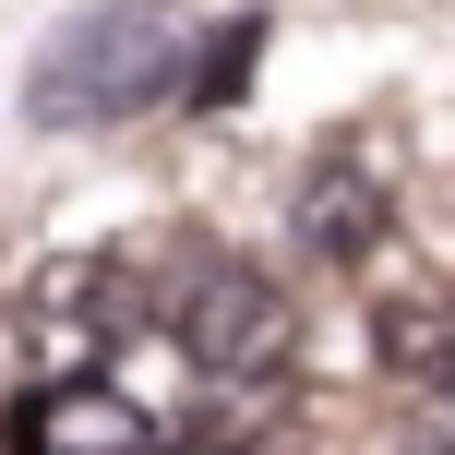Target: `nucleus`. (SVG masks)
Returning a JSON list of instances; mask_svg holds the SVG:
<instances>
[{
	"label": "nucleus",
	"mask_w": 455,
	"mask_h": 455,
	"mask_svg": "<svg viewBox=\"0 0 455 455\" xmlns=\"http://www.w3.org/2000/svg\"><path fill=\"white\" fill-rule=\"evenodd\" d=\"M132 323V275L108 264V251H60V264L24 275L12 299V336L36 347V371H96V347Z\"/></svg>",
	"instance_id": "obj_3"
},
{
	"label": "nucleus",
	"mask_w": 455,
	"mask_h": 455,
	"mask_svg": "<svg viewBox=\"0 0 455 455\" xmlns=\"http://www.w3.org/2000/svg\"><path fill=\"white\" fill-rule=\"evenodd\" d=\"M156 443H168V419L108 371H48L12 408V455H156Z\"/></svg>",
	"instance_id": "obj_4"
},
{
	"label": "nucleus",
	"mask_w": 455,
	"mask_h": 455,
	"mask_svg": "<svg viewBox=\"0 0 455 455\" xmlns=\"http://www.w3.org/2000/svg\"><path fill=\"white\" fill-rule=\"evenodd\" d=\"M288 228H299V251H312V264H371V251H384V228H395L384 156H371V144H323V156L299 168V192H288Z\"/></svg>",
	"instance_id": "obj_5"
},
{
	"label": "nucleus",
	"mask_w": 455,
	"mask_h": 455,
	"mask_svg": "<svg viewBox=\"0 0 455 455\" xmlns=\"http://www.w3.org/2000/svg\"><path fill=\"white\" fill-rule=\"evenodd\" d=\"M180 60H192V12L180 0H96V12H72L60 36L24 60V108H36L48 132L132 120V108H168V96H180Z\"/></svg>",
	"instance_id": "obj_1"
},
{
	"label": "nucleus",
	"mask_w": 455,
	"mask_h": 455,
	"mask_svg": "<svg viewBox=\"0 0 455 455\" xmlns=\"http://www.w3.org/2000/svg\"><path fill=\"white\" fill-rule=\"evenodd\" d=\"M443 395H455V360H443Z\"/></svg>",
	"instance_id": "obj_7"
},
{
	"label": "nucleus",
	"mask_w": 455,
	"mask_h": 455,
	"mask_svg": "<svg viewBox=\"0 0 455 455\" xmlns=\"http://www.w3.org/2000/svg\"><path fill=\"white\" fill-rule=\"evenodd\" d=\"M180 347H192V371L228 395H275V371H288V347H299V312H288V288H275L264 264H240V251H204V264L180 275Z\"/></svg>",
	"instance_id": "obj_2"
},
{
	"label": "nucleus",
	"mask_w": 455,
	"mask_h": 455,
	"mask_svg": "<svg viewBox=\"0 0 455 455\" xmlns=\"http://www.w3.org/2000/svg\"><path fill=\"white\" fill-rule=\"evenodd\" d=\"M251 60H264V12H228L216 36L192 24V60H180V96H168V108H240Z\"/></svg>",
	"instance_id": "obj_6"
}]
</instances>
